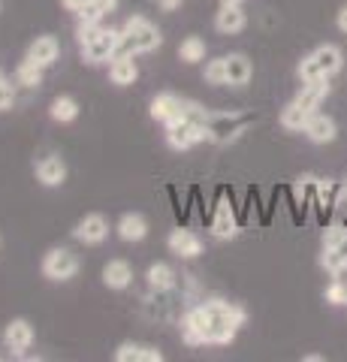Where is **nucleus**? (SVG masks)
Returning <instances> with one entry per match:
<instances>
[{"label": "nucleus", "mask_w": 347, "mask_h": 362, "mask_svg": "<svg viewBox=\"0 0 347 362\" xmlns=\"http://www.w3.org/2000/svg\"><path fill=\"white\" fill-rule=\"evenodd\" d=\"M118 362H139V347L136 344H121L118 354H115Z\"/></svg>", "instance_id": "37"}, {"label": "nucleus", "mask_w": 347, "mask_h": 362, "mask_svg": "<svg viewBox=\"0 0 347 362\" xmlns=\"http://www.w3.org/2000/svg\"><path fill=\"white\" fill-rule=\"evenodd\" d=\"M158 6H160V9H166V13H172V9L182 6V0H158Z\"/></svg>", "instance_id": "41"}, {"label": "nucleus", "mask_w": 347, "mask_h": 362, "mask_svg": "<svg viewBox=\"0 0 347 362\" xmlns=\"http://www.w3.org/2000/svg\"><path fill=\"white\" fill-rule=\"evenodd\" d=\"M299 76H302V82H311V78H320V76H323V73H320V66H317V61L311 58V54L299 64ZM327 78H329V76H327Z\"/></svg>", "instance_id": "32"}, {"label": "nucleus", "mask_w": 347, "mask_h": 362, "mask_svg": "<svg viewBox=\"0 0 347 362\" xmlns=\"http://www.w3.org/2000/svg\"><path fill=\"white\" fill-rule=\"evenodd\" d=\"M305 133H308V139L311 142H332L335 136H339V130H335V121L327 118V115H317V112H311V118L305 124Z\"/></svg>", "instance_id": "13"}, {"label": "nucleus", "mask_w": 347, "mask_h": 362, "mask_svg": "<svg viewBox=\"0 0 347 362\" xmlns=\"http://www.w3.org/2000/svg\"><path fill=\"white\" fill-rule=\"evenodd\" d=\"M13 100H16V90H13V85L6 82V76L0 73V112L13 106Z\"/></svg>", "instance_id": "34"}, {"label": "nucleus", "mask_w": 347, "mask_h": 362, "mask_svg": "<svg viewBox=\"0 0 347 362\" xmlns=\"http://www.w3.org/2000/svg\"><path fill=\"white\" fill-rule=\"evenodd\" d=\"M106 235H109V223L100 218V214H88V218L79 221V226H76V239L85 245H100Z\"/></svg>", "instance_id": "10"}, {"label": "nucleus", "mask_w": 347, "mask_h": 362, "mask_svg": "<svg viewBox=\"0 0 347 362\" xmlns=\"http://www.w3.org/2000/svg\"><path fill=\"white\" fill-rule=\"evenodd\" d=\"M299 194H302V199L305 202H314L317 199V194H320V181L317 178H302V185H299Z\"/></svg>", "instance_id": "33"}, {"label": "nucleus", "mask_w": 347, "mask_h": 362, "mask_svg": "<svg viewBox=\"0 0 347 362\" xmlns=\"http://www.w3.org/2000/svg\"><path fill=\"white\" fill-rule=\"evenodd\" d=\"M136 61H133V54H124V58H112V66H109V78L115 85H133L136 82Z\"/></svg>", "instance_id": "16"}, {"label": "nucleus", "mask_w": 347, "mask_h": 362, "mask_svg": "<svg viewBox=\"0 0 347 362\" xmlns=\"http://www.w3.org/2000/svg\"><path fill=\"white\" fill-rule=\"evenodd\" d=\"M163 354L160 350H154V347H139V362H160Z\"/></svg>", "instance_id": "38"}, {"label": "nucleus", "mask_w": 347, "mask_h": 362, "mask_svg": "<svg viewBox=\"0 0 347 362\" xmlns=\"http://www.w3.org/2000/svg\"><path fill=\"white\" fill-rule=\"evenodd\" d=\"M0 6H4V4H0Z\"/></svg>", "instance_id": "44"}, {"label": "nucleus", "mask_w": 347, "mask_h": 362, "mask_svg": "<svg viewBox=\"0 0 347 362\" xmlns=\"http://www.w3.org/2000/svg\"><path fill=\"white\" fill-rule=\"evenodd\" d=\"M203 308L208 314V344H230L236 338L239 326L245 323V311L239 305H230L220 299L206 302Z\"/></svg>", "instance_id": "1"}, {"label": "nucleus", "mask_w": 347, "mask_h": 362, "mask_svg": "<svg viewBox=\"0 0 347 362\" xmlns=\"http://www.w3.org/2000/svg\"><path fill=\"white\" fill-rule=\"evenodd\" d=\"M170 247H172V254H178V257H196L199 251H203V242H199L194 233H187V230H175L170 235Z\"/></svg>", "instance_id": "20"}, {"label": "nucleus", "mask_w": 347, "mask_h": 362, "mask_svg": "<svg viewBox=\"0 0 347 362\" xmlns=\"http://www.w3.org/2000/svg\"><path fill=\"white\" fill-rule=\"evenodd\" d=\"M182 115H184V100H178L175 94H160V97L151 100V118L154 121L170 124V121L182 118Z\"/></svg>", "instance_id": "9"}, {"label": "nucleus", "mask_w": 347, "mask_h": 362, "mask_svg": "<svg viewBox=\"0 0 347 362\" xmlns=\"http://www.w3.org/2000/svg\"><path fill=\"white\" fill-rule=\"evenodd\" d=\"M37 178H40L46 187H58V185H64V178H66V166H64V160H61V157H54V154L42 157V160L37 163Z\"/></svg>", "instance_id": "12"}, {"label": "nucleus", "mask_w": 347, "mask_h": 362, "mask_svg": "<svg viewBox=\"0 0 347 362\" xmlns=\"http://www.w3.org/2000/svg\"><path fill=\"white\" fill-rule=\"evenodd\" d=\"M58 40L54 37H40V40H33V45L28 49V58L33 61V64H40V66H49V64H54L58 61Z\"/></svg>", "instance_id": "14"}, {"label": "nucleus", "mask_w": 347, "mask_h": 362, "mask_svg": "<svg viewBox=\"0 0 347 362\" xmlns=\"http://www.w3.org/2000/svg\"><path fill=\"white\" fill-rule=\"evenodd\" d=\"M223 66H227V85H248L251 61L245 58V54H230V58H223Z\"/></svg>", "instance_id": "19"}, {"label": "nucleus", "mask_w": 347, "mask_h": 362, "mask_svg": "<svg viewBox=\"0 0 347 362\" xmlns=\"http://www.w3.org/2000/svg\"><path fill=\"white\" fill-rule=\"evenodd\" d=\"M320 266L327 269V272H344L347 269V239L341 242V245H335V247H327L323 251V257H320Z\"/></svg>", "instance_id": "23"}, {"label": "nucleus", "mask_w": 347, "mask_h": 362, "mask_svg": "<svg viewBox=\"0 0 347 362\" xmlns=\"http://www.w3.org/2000/svg\"><path fill=\"white\" fill-rule=\"evenodd\" d=\"M339 28H341V30L347 33V6L341 9V13H339Z\"/></svg>", "instance_id": "42"}, {"label": "nucleus", "mask_w": 347, "mask_h": 362, "mask_svg": "<svg viewBox=\"0 0 347 362\" xmlns=\"http://www.w3.org/2000/svg\"><path fill=\"white\" fill-rule=\"evenodd\" d=\"M308 118H311V112L308 109H302L296 100L290 103L284 112H281V124L287 130H305V124H308Z\"/></svg>", "instance_id": "24"}, {"label": "nucleus", "mask_w": 347, "mask_h": 362, "mask_svg": "<svg viewBox=\"0 0 347 362\" xmlns=\"http://www.w3.org/2000/svg\"><path fill=\"white\" fill-rule=\"evenodd\" d=\"M160 42H163L160 30L154 28L148 18L133 16L127 25H124V33H121V42H118L115 58H124V54H145V52H154Z\"/></svg>", "instance_id": "2"}, {"label": "nucleus", "mask_w": 347, "mask_h": 362, "mask_svg": "<svg viewBox=\"0 0 347 362\" xmlns=\"http://www.w3.org/2000/svg\"><path fill=\"white\" fill-rule=\"evenodd\" d=\"M100 30H103V25H100V21H97V25H79V42L88 45L91 40L100 37Z\"/></svg>", "instance_id": "36"}, {"label": "nucleus", "mask_w": 347, "mask_h": 362, "mask_svg": "<svg viewBox=\"0 0 347 362\" xmlns=\"http://www.w3.org/2000/svg\"><path fill=\"white\" fill-rule=\"evenodd\" d=\"M178 58H182L184 64L203 61V58H206V42L199 40V37H187V40L182 42V49H178Z\"/></svg>", "instance_id": "27"}, {"label": "nucleus", "mask_w": 347, "mask_h": 362, "mask_svg": "<svg viewBox=\"0 0 347 362\" xmlns=\"http://www.w3.org/2000/svg\"><path fill=\"white\" fill-rule=\"evenodd\" d=\"M215 28L220 33H239L245 28V13H242V6L239 4H223V9L218 13L215 18Z\"/></svg>", "instance_id": "15"}, {"label": "nucleus", "mask_w": 347, "mask_h": 362, "mask_svg": "<svg viewBox=\"0 0 347 362\" xmlns=\"http://www.w3.org/2000/svg\"><path fill=\"white\" fill-rule=\"evenodd\" d=\"M91 4L100 9V13H115V6H118V0H91Z\"/></svg>", "instance_id": "39"}, {"label": "nucleus", "mask_w": 347, "mask_h": 362, "mask_svg": "<svg viewBox=\"0 0 347 362\" xmlns=\"http://www.w3.org/2000/svg\"><path fill=\"white\" fill-rule=\"evenodd\" d=\"M118 42H121V33L118 30H100V37L91 40L88 45H82V52H85V61L88 64H100V61H109V58H115V52H118Z\"/></svg>", "instance_id": "6"}, {"label": "nucleus", "mask_w": 347, "mask_h": 362, "mask_svg": "<svg viewBox=\"0 0 347 362\" xmlns=\"http://www.w3.org/2000/svg\"><path fill=\"white\" fill-rule=\"evenodd\" d=\"M103 281L112 290H124L133 281V269L124 263V259H112V263H106V269H103Z\"/></svg>", "instance_id": "17"}, {"label": "nucleus", "mask_w": 347, "mask_h": 362, "mask_svg": "<svg viewBox=\"0 0 347 362\" xmlns=\"http://www.w3.org/2000/svg\"><path fill=\"white\" fill-rule=\"evenodd\" d=\"M311 58L317 61L323 76H332V73L341 70V49H339V45H320V49L311 54Z\"/></svg>", "instance_id": "21"}, {"label": "nucleus", "mask_w": 347, "mask_h": 362, "mask_svg": "<svg viewBox=\"0 0 347 362\" xmlns=\"http://www.w3.org/2000/svg\"><path fill=\"white\" fill-rule=\"evenodd\" d=\"M76 115H79V103H76L73 97H58L52 103V118L54 121H76Z\"/></svg>", "instance_id": "28"}, {"label": "nucleus", "mask_w": 347, "mask_h": 362, "mask_svg": "<svg viewBox=\"0 0 347 362\" xmlns=\"http://www.w3.org/2000/svg\"><path fill=\"white\" fill-rule=\"evenodd\" d=\"M329 94V82H327V76H320V78H311V82H302V90H299V97H296V103L302 109H308V112H314L320 106V100Z\"/></svg>", "instance_id": "11"}, {"label": "nucleus", "mask_w": 347, "mask_h": 362, "mask_svg": "<svg viewBox=\"0 0 347 362\" xmlns=\"http://www.w3.org/2000/svg\"><path fill=\"white\" fill-rule=\"evenodd\" d=\"M30 341H33V329H30V323L28 320H9L6 323V332H4V344H6V350L13 356H21L25 350L30 347Z\"/></svg>", "instance_id": "7"}, {"label": "nucleus", "mask_w": 347, "mask_h": 362, "mask_svg": "<svg viewBox=\"0 0 347 362\" xmlns=\"http://www.w3.org/2000/svg\"><path fill=\"white\" fill-rule=\"evenodd\" d=\"M76 272H79V259H76L73 251H66V247H54L42 259V275L49 281H70Z\"/></svg>", "instance_id": "4"}, {"label": "nucleus", "mask_w": 347, "mask_h": 362, "mask_svg": "<svg viewBox=\"0 0 347 362\" xmlns=\"http://www.w3.org/2000/svg\"><path fill=\"white\" fill-rule=\"evenodd\" d=\"M203 139H206V127H203V121H196V118L182 115V118L166 124V142H170L175 151H187L190 145H196Z\"/></svg>", "instance_id": "3"}, {"label": "nucleus", "mask_w": 347, "mask_h": 362, "mask_svg": "<svg viewBox=\"0 0 347 362\" xmlns=\"http://www.w3.org/2000/svg\"><path fill=\"white\" fill-rule=\"evenodd\" d=\"M248 118L245 115H206L203 127H206V139H215V142H230L236 133L245 130Z\"/></svg>", "instance_id": "5"}, {"label": "nucleus", "mask_w": 347, "mask_h": 362, "mask_svg": "<svg viewBox=\"0 0 347 362\" xmlns=\"http://www.w3.org/2000/svg\"><path fill=\"white\" fill-rule=\"evenodd\" d=\"M184 341L187 344H208V314L206 308H194L187 317H184Z\"/></svg>", "instance_id": "8"}, {"label": "nucleus", "mask_w": 347, "mask_h": 362, "mask_svg": "<svg viewBox=\"0 0 347 362\" xmlns=\"http://www.w3.org/2000/svg\"><path fill=\"white\" fill-rule=\"evenodd\" d=\"M206 82L208 85H227V66H223V58L211 61L206 66Z\"/></svg>", "instance_id": "30"}, {"label": "nucleus", "mask_w": 347, "mask_h": 362, "mask_svg": "<svg viewBox=\"0 0 347 362\" xmlns=\"http://www.w3.org/2000/svg\"><path fill=\"white\" fill-rule=\"evenodd\" d=\"M64 9H70V13H82V9L88 6V0H61Z\"/></svg>", "instance_id": "40"}, {"label": "nucleus", "mask_w": 347, "mask_h": 362, "mask_svg": "<svg viewBox=\"0 0 347 362\" xmlns=\"http://www.w3.org/2000/svg\"><path fill=\"white\" fill-rule=\"evenodd\" d=\"M79 21H82V25H97V21H103V13H100L91 0H88V6L79 13Z\"/></svg>", "instance_id": "35"}, {"label": "nucleus", "mask_w": 347, "mask_h": 362, "mask_svg": "<svg viewBox=\"0 0 347 362\" xmlns=\"http://www.w3.org/2000/svg\"><path fill=\"white\" fill-rule=\"evenodd\" d=\"M327 299L332 305H347V275L344 272H335V281H332V287L327 290Z\"/></svg>", "instance_id": "29"}, {"label": "nucleus", "mask_w": 347, "mask_h": 362, "mask_svg": "<svg viewBox=\"0 0 347 362\" xmlns=\"http://www.w3.org/2000/svg\"><path fill=\"white\" fill-rule=\"evenodd\" d=\"M347 239V230L344 226H339V223H332L327 233H323V251H327V247H335V245H341Z\"/></svg>", "instance_id": "31"}, {"label": "nucleus", "mask_w": 347, "mask_h": 362, "mask_svg": "<svg viewBox=\"0 0 347 362\" xmlns=\"http://www.w3.org/2000/svg\"><path fill=\"white\" fill-rule=\"evenodd\" d=\"M220 4H242V0H220Z\"/></svg>", "instance_id": "43"}, {"label": "nucleus", "mask_w": 347, "mask_h": 362, "mask_svg": "<svg viewBox=\"0 0 347 362\" xmlns=\"http://www.w3.org/2000/svg\"><path fill=\"white\" fill-rule=\"evenodd\" d=\"M118 235L124 242H142L148 235V223H145L142 214H124L118 221Z\"/></svg>", "instance_id": "18"}, {"label": "nucleus", "mask_w": 347, "mask_h": 362, "mask_svg": "<svg viewBox=\"0 0 347 362\" xmlns=\"http://www.w3.org/2000/svg\"><path fill=\"white\" fill-rule=\"evenodd\" d=\"M18 85H25V88H40L42 85V66L40 64H33L30 58H25L18 64Z\"/></svg>", "instance_id": "25"}, {"label": "nucleus", "mask_w": 347, "mask_h": 362, "mask_svg": "<svg viewBox=\"0 0 347 362\" xmlns=\"http://www.w3.org/2000/svg\"><path fill=\"white\" fill-rule=\"evenodd\" d=\"M211 233H215L218 239H230V235H236V233H239L236 218H233L230 206H218V211H215V221H211Z\"/></svg>", "instance_id": "22"}, {"label": "nucleus", "mask_w": 347, "mask_h": 362, "mask_svg": "<svg viewBox=\"0 0 347 362\" xmlns=\"http://www.w3.org/2000/svg\"><path fill=\"white\" fill-rule=\"evenodd\" d=\"M148 284H151L154 290H170V287L175 284L172 269L166 266V263H154V266L148 269Z\"/></svg>", "instance_id": "26"}]
</instances>
